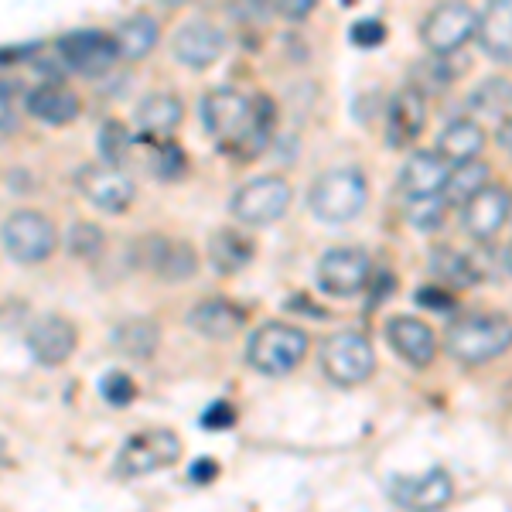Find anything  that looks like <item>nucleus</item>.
<instances>
[{
  "mask_svg": "<svg viewBox=\"0 0 512 512\" xmlns=\"http://www.w3.org/2000/svg\"><path fill=\"white\" fill-rule=\"evenodd\" d=\"M202 123L222 151L253 158L267 147L274 130V103L267 96H246L239 89L219 86L202 96Z\"/></svg>",
  "mask_w": 512,
  "mask_h": 512,
  "instance_id": "1",
  "label": "nucleus"
},
{
  "mask_svg": "<svg viewBox=\"0 0 512 512\" xmlns=\"http://www.w3.org/2000/svg\"><path fill=\"white\" fill-rule=\"evenodd\" d=\"M506 349H512V321L506 315H465L448 332V352L468 366L499 359Z\"/></svg>",
  "mask_w": 512,
  "mask_h": 512,
  "instance_id": "2",
  "label": "nucleus"
},
{
  "mask_svg": "<svg viewBox=\"0 0 512 512\" xmlns=\"http://www.w3.org/2000/svg\"><path fill=\"white\" fill-rule=\"evenodd\" d=\"M308 355V335L284 321H267L246 342V362L263 376H287Z\"/></svg>",
  "mask_w": 512,
  "mask_h": 512,
  "instance_id": "3",
  "label": "nucleus"
},
{
  "mask_svg": "<svg viewBox=\"0 0 512 512\" xmlns=\"http://www.w3.org/2000/svg\"><path fill=\"white\" fill-rule=\"evenodd\" d=\"M366 175L359 168H332L325 171L315 185H311V212L321 219V222H332V226H342L359 216L366 209Z\"/></svg>",
  "mask_w": 512,
  "mask_h": 512,
  "instance_id": "4",
  "label": "nucleus"
},
{
  "mask_svg": "<svg viewBox=\"0 0 512 512\" xmlns=\"http://www.w3.org/2000/svg\"><path fill=\"white\" fill-rule=\"evenodd\" d=\"M321 369L338 386H359L376 373V352L366 335L335 332L321 345Z\"/></svg>",
  "mask_w": 512,
  "mask_h": 512,
  "instance_id": "5",
  "label": "nucleus"
},
{
  "mask_svg": "<svg viewBox=\"0 0 512 512\" xmlns=\"http://www.w3.org/2000/svg\"><path fill=\"white\" fill-rule=\"evenodd\" d=\"M0 239H4V250L11 253V260L18 263H41L48 260L59 243V233H55V222L38 209H18L11 212L0 229Z\"/></svg>",
  "mask_w": 512,
  "mask_h": 512,
  "instance_id": "6",
  "label": "nucleus"
},
{
  "mask_svg": "<svg viewBox=\"0 0 512 512\" xmlns=\"http://www.w3.org/2000/svg\"><path fill=\"white\" fill-rule=\"evenodd\" d=\"M181 454V441L164 427H154V431H140L134 437L123 441V448L117 454V475L120 478H140L161 472V468L175 465Z\"/></svg>",
  "mask_w": 512,
  "mask_h": 512,
  "instance_id": "7",
  "label": "nucleus"
},
{
  "mask_svg": "<svg viewBox=\"0 0 512 512\" xmlns=\"http://www.w3.org/2000/svg\"><path fill=\"white\" fill-rule=\"evenodd\" d=\"M291 198V185L280 175L253 178L233 195V216L246 226H270L291 209Z\"/></svg>",
  "mask_w": 512,
  "mask_h": 512,
  "instance_id": "8",
  "label": "nucleus"
},
{
  "mask_svg": "<svg viewBox=\"0 0 512 512\" xmlns=\"http://www.w3.org/2000/svg\"><path fill=\"white\" fill-rule=\"evenodd\" d=\"M59 55L69 69L82 72V76H103L120 62L117 35H103V31H72L59 41Z\"/></svg>",
  "mask_w": 512,
  "mask_h": 512,
  "instance_id": "9",
  "label": "nucleus"
},
{
  "mask_svg": "<svg viewBox=\"0 0 512 512\" xmlns=\"http://www.w3.org/2000/svg\"><path fill=\"white\" fill-rule=\"evenodd\" d=\"M390 495L407 512H441L454 499V482L444 468H431L424 475H396Z\"/></svg>",
  "mask_w": 512,
  "mask_h": 512,
  "instance_id": "10",
  "label": "nucleus"
},
{
  "mask_svg": "<svg viewBox=\"0 0 512 512\" xmlns=\"http://www.w3.org/2000/svg\"><path fill=\"white\" fill-rule=\"evenodd\" d=\"M369 270H373V263H369V256L362 250H355V246H335V250L321 256L318 284L335 297H352L369 284Z\"/></svg>",
  "mask_w": 512,
  "mask_h": 512,
  "instance_id": "11",
  "label": "nucleus"
},
{
  "mask_svg": "<svg viewBox=\"0 0 512 512\" xmlns=\"http://www.w3.org/2000/svg\"><path fill=\"white\" fill-rule=\"evenodd\" d=\"M76 185L86 195V202L103 212H123L134 202V181L113 164H82Z\"/></svg>",
  "mask_w": 512,
  "mask_h": 512,
  "instance_id": "12",
  "label": "nucleus"
},
{
  "mask_svg": "<svg viewBox=\"0 0 512 512\" xmlns=\"http://www.w3.org/2000/svg\"><path fill=\"white\" fill-rule=\"evenodd\" d=\"M478 35V14L468 4H441L424 21V45L434 55H451Z\"/></svg>",
  "mask_w": 512,
  "mask_h": 512,
  "instance_id": "13",
  "label": "nucleus"
},
{
  "mask_svg": "<svg viewBox=\"0 0 512 512\" xmlns=\"http://www.w3.org/2000/svg\"><path fill=\"white\" fill-rule=\"evenodd\" d=\"M171 52L181 65L188 69H209L222 59L226 52V35L216 28L212 21H188L175 31V41H171Z\"/></svg>",
  "mask_w": 512,
  "mask_h": 512,
  "instance_id": "14",
  "label": "nucleus"
},
{
  "mask_svg": "<svg viewBox=\"0 0 512 512\" xmlns=\"http://www.w3.org/2000/svg\"><path fill=\"white\" fill-rule=\"evenodd\" d=\"M76 325L62 315H45L28 328V349L41 366H62L76 352Z\"/></svg>",
  "mask_w": 512,
  "mask_h": 512,
  "instance_id": "15",
  "label": "nucleus"
},
{
  "mask_svg": "<svg viewBox=\"0 0 512 512\" xmlns=\"http://www.w3.org/2000/svg\"><path fill=\"white\" fill-rule=\"evenodd\" d=\"M451 178L448 161L441 158L437 151H417L410 154L407 164L400 171V192L407 202H420V198H434L444 192Z\"/></svg>",
  "mask_w": 512,
  "mask_h": 512,
  "instance_id": "16",
  "label": "nucleus"
},
{
  "mask_svg": "<svg viewBox=\"0 0 512 512\" xmlns=\"http://www.w3.org/2000/svg\"><path fill=\"white\" fill-rule=\"evenodd\" d=\"M386 338H390L393 352L403 355L410 366H431L437 355V338L431 325L414 315H396L386 321Z\"/></svg>",
  "mask_w": 512,
  "mask_h": 512,
  "instance_id": "17",
  "label": "nucleus"
},
{
  "mask_svg": "<svg viewBox=\"0 0 512 512\" xmlns=\"http://www.w3.org/2000/svg\"><path fill=\"white\" fill-rule=\"evenodd\" d=\"M427 123V99L417 86H403L393 96L390 113H386V140L393 147H407L420 137Z\"/></svg>",
  "mask_w": 512,
  "mask_h": 512,
  "instance_id": "18",
  "label": "nucleus"
},
{
  "mask_svg": "<svg viewBox=\"0 0 512 512\" xmlns=\"http://www.w3.org/2000/svg\"><path fill=\"white\" fill-rule=\"evenodd\" d=\"M144 263L147 270H154L161 280H192L198 274V256L188 243L168 236H154L144 243Z\"/></svg>",
  "mask_w": 512,
  "mask_h": 512,
  "instance_id": "19",
  "label": "nucleus"
},
{
  "mask_svg": "<svg viewBox=\"0 0 512 512\" xmlns=\"http://www.w3.org/2000/svg\"><path fill=\"white\" fill-rule=\"evenodd\" d=\"M461 219H465V229L475 239H492L506 226L509 219V195L502 188H482L475 198H468L465 209H461Z\"/></svg>",
  "mask_w": 512,
  "mask_h": 512,
  "instance_id": "20",
  "label": "nucleus"
},
{
  "mask_svg": "<svg viewBox=\"0 0 512 512\" xmlns=\"http://www.w3.org/2000/svg\"><path fill=\"white\" fill-rule=\"evenodd\" d=\"M188 325H192L198 335L226 342V338H233L239 328L246 325V311L239 308V304L226 301V297H209V301L195 304L192 315H188Z\"/></svg>",
  "mask_w": 512,
  "mask_h": 512,
  "instance_id": "21",
  "label": "nucleus"
},
{
  "mask_svg": "<svg viewBox=\"0 0 512 512\" xmlns=\"http://www.w3.org/2000/svg\"><path fill=\"white\" fill-rule=\"evenodd\" d=\"M181 113H185V106H181L178 96L151 93L147 99H140V106H137V130L144 137H154L161 144L164 137H171L178 130Z\"/></svg>",
  "mask_w": 512,
  "mask_h": 512,
  "instance_id": "22",
  "label": "nucleus"
},
{
  "mask_svg": "<svg viewBox=\"0 0 512 512\" xmlns=\"http://www.w3.org/2000/svg\"><path fill=\"white\" fill-rule=\"evenodd\" d=\"M24 110L48 127H62L79 117V96L65 86H38L24 99Z\"/></svg>",
  "mask_w": 512,
  "mask_h": 512,
  "instance_id": "23",
  "label": "nucleus"
},
{
  "mask_svg": "<svg viewBox=\"0 0 512 512\" xmlns=\"http://www.w3.org/2000/svg\"><path fill=\"white\" fill-rule=\"evenodd\" d=\"M478 41L495 62H512V0H499L478 18Z\"/></svg>",
  "mask_w": 512,
  "mask_h": 512,
  "instance_id": "24",
  "label": "nucleus"
},
{
  "mask_svg": "<svg viewBox=\"0 0 512 512\" xmlns=\"http://www.w3.org/2000/svg\"><path fill=\"white\" fill-rule=\"evenodd\" d=\"M437 147H441V158L444 161H454V164H468L475 161L478 154H482L485 147V130L478 127L475 120H454L444 127L441 140H437Z\"/></svg>",
  "mask_w": 512,
  "mask_h": 512,
  "instance_id": "25",
  "label": "nucleus"
},
{
  "mask_svg": "<svg viewBox=\"0 0 512 512\" xmlns=\"http://www.w3.org/2000/svg\"><path fill=\"white\" fill-rule=\"evenodd\" d=\"M209 260L219 274H236L253 260V243L239 229H219L209 236Z\"/></svg>",
  "mask_w": 512,
  "mask_h": 512,
  "instance_id": "26",
  "label": "nucleus"
},
{
  "mask_svg": "<svg viewBox=\"0 0 512 512\" xmlns=\"http://www.w3.org/2000/svg\"><path fill=\"white\" fill-rule=\"evenodd\" d=\"M154 45H158V21H154L151 14H134L130 21L120 24V31H117L120 59L137 62V59H144Z\"/></svg>",
  "mask_w": 512,
  "mask_h": 512,
  "instance_id": "27",
  "label": "nucleus"
},
{
  "mask_svg": "<svg viewBox=\"0 0 512 512\" xmlns=\"http://www.w3.org/2000/svg\"><path fill=\"white\" fill-rule=\"evenodd\" d=\"M431 270L437 274V280L448 287H472L482 280L472 256L451 250V246H441V250L431 256Z\"/></svg>",
  "mask_w": 512,
  "mask_h": 512,
  "instance_id": "28",
  "label": "nucleus"
},
{
  "mask_svg": "<svg viewBox=\"0 0 512 512\" xmlns=\"http://www.w3.org/2000/svg\"><path fill=\"white\" fill-rule=\"evenodd\" d=\"M482 188H489V164L482 161H468L451 168V178L444 185V202H461L465 205L468 198H475Z\"/></svg>",
  "mask_w": 512,
  "mask_h": 512,
  "instance_id": "29",
  "label": "nucleus"
},
{
  "mask_svg": "<svg viewBox=\"0 0 512 512\" xmlns=\"http://www.w3.org/2000/svg\"><path fill=\"white\" fill-rule=\"evenodd\" d=\"M120 352L134 355V359H151L154 349L161 342V328L151 325V321H130V325H120L117 335H113Z\"/></svg>",
  "mask_w": 512,
  "mask_h": 512,
  "instance_id": "30",
  "label": "nucleus"
},
{
  "mask_svg": "<svg viewBox=\"0 0 512 512\" xmlns=\"http://www.w3.org/2000/svg\"><path fill=\"white\" fill-rule=\"evenodd\" d=\"M472 106H475V110H482V113H495V117L512 110V82H506V79L482 82V86L472 93Z\"/></svg>",
  "mask_w": 512,
  "mask_h": 512,
  "instance_id": "31",
  "label": "nucleus"
},
{
  "mask_svg": "<svg viewBox=\"0 0 512 512\" xmlns=\"http://www.w3.org/2000/svg\"><path fill=\"white\" fill-rule=\"evenodd\" d=\"M103 243H106V236L96 222H76V226L69 229V236H65L69 253L79 256V260H93V256L103 250Z\"/></svg>",
  "mask_w": 512,
  "mask_h": 512,
  "instance_id": "32",
  "label": "nucleus"
},
{
  "mask_svg": "<svg viewBox=\"0 0 512 512\" xmlns=\"http://www.w3.org/2000/svg\"><path fill=\"white\" fill-rule=\"evenodd\" d=\"M99 151H103L106 164L120 168L123 158L130 154V134L120 127V123H106V127L99 130Z\"/></svg>",
  "mask_w": 512,
  "mask_h": 512,
  "instance_id": "33",
  "label": "nucleus"
},
{
  "mask_svg": "<svg viewBox=\"0 0 512 512\" xmlns=\"http://www.w3.org/2000/svg\"><path fill=\"white\" fill-rule=\"evenodd\" d=\"M444 195H434V198H420V202H407V216L414 222L417 229H437L444 222Z\"/></svg>",
  "mask_w": 512,
  "mask_h": 512,
  "instance_id": "34",
  "label": "nucleus"
},
{
  "mask_svg": "<svg viewBox=\"0 0 512 512\" xmlns=\"http://www.w3.org/2000/svg\"><path fill=\"white\" fill-rule=\"evenodd\" d=\"M151 171L158 178H164V181L178 178L181 171H185V154H181L178 147L171 144V140H161L158 151L151 154Z\"/></svg>",
  "mask_w": 512,
  "mask_h": 512,
  "instance_id": "35",
  "label": "nucleus"
},
{
  "mask_svg": "<svg viewBox=\"0 0 512 512\" xmlns=\"http://www.w3.org/2000/svg\"><path fill=\"white\" fill-rule=\"evenodd\" d=\"M134 379L127 373H110L103 379V396L106 403H113V407H127L130 400H134Z\"/></svg>",
  "mask_w": 512,
  "mask_h": 512,
  "instance_id": "36",
  "label": "nucleus"
},
{
  "mask_svg": "<svg viewBox=\"0 0 512 512\" xmlns=\"http://www.w3.org/2000/svg\"><path fill=\"white\" fill-rule=\"evenodd\" d=\"M349 35H352V41H355L359 48H373V45H383L386 28H383V21L366 18V21H355Z\"/></svg>",
  "mask_w": 512,
  "mask_h": 512,
  "instance_id": "37",
  "label": "nucleus"
},
{
  "mask_svg": "<svg viewBox=\"0 0 512 512\" xmlns=\"http://www.w3.org/2000/svg\"><path fill=\"white\" fill-rule=\"evenodd\" d=\"M233 424H236V410H233V403H226V400L212 403L202 414V427H212V431H222V427H233Z\"/></svg>",
  "mask_w": 512,
  "mask_h": 512,
  "instance_id": "38",
  "label": "nucleus"
},
{
  "mask_svg": "<svg viewBox=\"0 0 512 512\" xmlns=\"http://www.w3.org/2000/svg\"><path fill=\"white\" fill-rule=\"evenodd\" d=\"M417 301L424 304V308H434V311H451L454 308V294L441 291V287H420Z\"/></svg>",
  "mask_w": 512,
  "mask_h": 512,
  "instance_id": "39",
  "label": "nucleus"
},
{
  "mask_svg": "<svg viewBox=\"0 0 512 512\" xmlns=\"http://www.w3.org/2000/svg\"><path fill=\"white\" fill-rule=\"evenodd\" d=\"M14 123H18V110H14L11 89L0 86V134H7V130H14Z\"/></svg>",
  "mask_w": 512,
  "mask_h": 512,
  "instance_id": "40",
  "label": "nucleus"
},
{
  "mask_svg": "<svg viewBox=\"0 0 512 512\" xmlns=\"http://www.w3.org/2000/svg\"><path fill=\"white\" fill-rule=\"evenodd\" d=\"M315 11V0H287V4H277V14H284V18H308V14Z\"/></svg>",
  "mask_w": 512,
  "mask_h": 512,
  "instance_id": "41",
  "label": "nucleus"
},
{
  "mask_svg": "<svg viewBox=\"0 0 512 512\" xmlns=\"http://www.w3.org/2000/svg\"><path fill=\"white\" fill-rule=\"evenodd\" d=\"M188 475H192V482H198V485H202V482H212V478L219 475V465H216V461H209V458H198Z\"/></svg>",
  "mask_w": 512,
  "mask_h": 512,
  "instance_id": "42",
  "label": "nucleus"
},
{
  "mask_svg": "<svg viewBox=\"0 0 512 512\" xmlns=\"http://www.w3.org/2000/svg\"><path fill=\"white\" fill-rule=\"evenodd\" d=\"M499 144H502V151H509L512 154V120H506L499 127Z\"/></svg>",
  "mask_w": 512,
  "mask_h": 512,
  "instance_id": "43",
  "label": "nucleus"
},
{
  "mask_svg": "<svg viewBox=\"0 0 512 512\" xmlns=\"http://www.w3.org/2000/svg\"><path fill=\"white\" fill-rule=\"evenodd\" d=\"M4 461H7V441L0 437V465H4Z\"/></svg>",
  "mask_w": 512,
  "mask_h": 512,
  "instance_id": "44",
  "label": "nucleus"
},
{
  "mask_svg": "<svg viewBox=\"0 0 512 512\" xmlns=\"http://www.w3.org/2000/svg\"><path fill=\"white\" fill-rule=\"evenodd\" d=\"M509 267H512V250H509Z\"/></svg>",
  "mask_w": 512,
  "mask_h": 512,
  "instance_id": "45",
  "label": "nucleus"
}]
</instances>
